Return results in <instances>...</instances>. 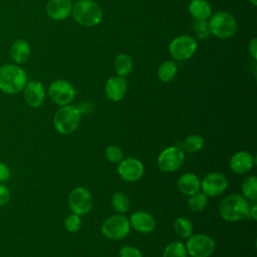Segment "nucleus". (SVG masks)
I'll use <instances>...</instances> for the list:
<instances>
[{"instance_id":"1","label":"nucleus","mask_w":257,"mask_h":257,"mask_svg":"<svg viewBox=\"0 0 257 257\" xmlns=\"http://www.w3.org/2000/svg\"><path fill=\"white\" fill-rule=\"evenodd\" d=\"M27 81V73L18 64L7 63L0 66V90L4 93L16 94L20 92Z\"/></svg>"},{"instance_id":"5","label":"nucleus","mask_w":257,"mask_h":257,"mask_svg":"<svg viewBox=\"0 0 257 257\" xmlns=\"http://www.w3.org/2000/svg\"><path fill=\"white\" fill-rule=\"evenodd\" d=\"M209 29L211 34L218 38H230L237 30V22L234 16L225 11H219L209 18Z\"/></svg>"},{"instance_id":"10","label":"nucleus","mask_w":257,"mask_h":257,"mask_svg":"<svg viewBox=\"0 0 257 257\" xmlns=\"http://www.w3.org/2000/svg\"><path fill=\"white\" fill-rule=\"evenodd\" d=\"M93 206L90 192L84 187H76L68 195V207L70 211L78 216L88 214Z\"/></svg>"},{"instance_id":"38","label":"nucleus","mask_w":257,"mask_h":257,"mask_svg":"<svg viewBox=\"0 0 257 257\" xmlns=\"http://www.w3.org/2000/svg\"><path fill=\"white\" fill-rule=\"evenodd\" d=\"M250 3L253 5V6H256L257 5V0H249Z\"/></svg>"},{"instance_id":"24","label":"nucleus","mask_w":257,"mask_h":257,"mask_svg":"<svg viewBox=\"0 0 257 257\" xmlns=\"http://www.w3.org/2000/svg\"><path fill=\"white\" fill-rule=\"evenodd\" d=\"M177 65L172 60H166L162 62L158 68V77L163 82L172 81L177 75Z\"/></svg>"},{"instance_id":"2","label":"nucleus","mask_w":257,"mask_h":257,"mask_svg":"<svg viewBox=\"0 0 257 257\" xmlns=\"http://www.w3.org/2000/svg\"><path fill=\"white\" fill-rule=\"evenodd\" d=\"M250 202L240 194H231L224 198L219 207L221 217L227 222H238L248 218Z\"/></svg>"},{"instance_id":"14","label":"nucleus","mask_w":257,"mask_h":257,"mask_svg":"<svg viewBox=\"0 0 257 257\" xmlns=\"http://www.w3.org/2000/svg\"><path fill=\"white\" fill-rule=\"evenodd\" d=\"M255 165V158L246 151L236 152L229 161L230 170L237 175L249 173Z\"/></svg>"},{"instance_id":"33","label":"nucleus","mask_w":257,"mask_h":257,"mask_svg":"<svg viewBox=\"0 0 257 257\" xmlns=\"http://www.w3.org/2000/svg\"><path fill=\"white\" fill-rule=\"evenodd\" d=\"M119 257H143L142 252L131 245H124L119 249Z\"/></svg>"},{"instance_id":"18","label":"nucleus","mask_w":257,"mask_h":257,"mask_svg":"<svg viewBox=\"0 0 257 257\" xmlns=\"http://www.w3.org/2000/svg\"><path fill=\"white\" fill-rule=\"evenodd\" d=\"M106 97L111 101H119L123 98L126 92V81L124 77L118 75L110 76L104 85Z\"/></svg>"},{"instance_id":"13","label":"nucleus","mask_w":257,"mask_h":257,"mask_svg":"<svg viewBox=\"0 0 257 257\" xmlns=\"http://www.w3.org/2000/svg\"><path fill=\"white\" fill-rule=\"evenodd\" d=\"M117 174L125 182L134 183L142 179L145 173L143 163L136 158L122 159L117 164Z\"/></svg>"},{"instance_id":"31","label":"nucleus","mask_w":257,"mask_h":257,"mask_svg":"<svg viewBox=\"0 0 257 257\" xmlns=\"http://www.w3.org/2000/svg\"><path fill=\"white\" fill-rule=\"evenodd\" d=\"M64 228L69 233H75L81 228V219L80 216L71 213L64 219Z\"/></svg>"},{"instance_id":"28","label":"nucleus","mask_w":257,"mask_h":257,"mask_svg":"<svg viewBox=\"0 0 257 257\" xmlns=\"http://www.w3.org/2000/svg\"><path fill=\"white\" fill-rule=\"evenodd\" d=\"M188 253L185 244L181 241H174L169 243L164 251L163 257H187Z\"/></svg>"},{"instance_id":"32","label":"nucleus","mask_w":257,"mask_h":257,"mask_svg":"<svg viewBox=\"0 0 257 257\" xmlns=\"http://www.w3.org/2000/svg\"><path fill=\"white\" fill-rule=\"evenodd\" d=\"M193 29L197 37L201 40L208 38L211 34L207 20H195L193 24Z\"/></svg>"},{"instance_id":"25","label":"nucleus","mask_w":257,"mask_h":257,"mask_svg":"<svg viewBox=\"0 0 257 257\" xmlns=\"http://www.w3.org/2000/svg\"><path fill=\"white\" fill-rule=\"evenodd\" d=\"M204 147V139L202 136L193 134L189 135L182 143V150L187 153H197L200 152Z\"/></svg>"},{"instance_id":"4","label":"nucleus","mask_w":257,"mask_h":257,"mask_svg":"<svg viewBox=\"0 0 257 257\" xmlns=\"http://www.w3.org/2000/svg\"><path fill=\"white\" fill-rule=\"evenodd\" d=\"M81 120V112L76 105L66 104L60 106L53 116V126L60 135H70L74 133Z\"/></svg>"},{"instance_id":"16","label":"nucleus","mask_w":257,"mask_h":257,"mask_svg":"<svg viewBox=\"0 0 257 257\" xmlns=\"http://www.w3.org/2000/svg\"><path fill=\"white\" fill-rule=\"evenodd\" d=\"M128 220L131 228L135 229L137 232L148 234L156 229V220L148 212L137 211L132 214Z\"/></svg>"},{"instance_id":"36","label":"nucleus","mask_w":257,"mask_h":257,"mask_svg":"<svg viewBox=\"0 0 257 257\" xmlns=\"http://www.w3.org/2000/svg\"><path fill=\"white\" fill-rule=\"evenodd\" d=\"M10 177V169L3 163H0V182L8 180Z\"/></svg>"},{"instance_id":"3","label":"nucleus","mask_w":257,"mask_h":257,"mask_svg":"<svg viewBox=\"0 0 257 257\" xmlns=\"http://www.w3.org/2000/svg\"><path fill=\"white\" fill-rule=\"evenodd\" d=\"M72 17L84 27H93L101 21V7L93 0H78L72 5Z\"/></svg>"},{"instance_id":"17","label":"nucleus","mask_w":257,"mask_h":257,"mask_svg":"<svg viewBox=\"0 0 257 257\" xmlns=\"http://www.w3.org/2000/svg\"><path fill=\"white\" fill-rule=\"evenodd\" d=\"M72 5L71 0H49L46 4V13L51 19L61 21L71 15Z\"/></svg>"},{"instance_id":"27","label":"nucleus","mask_w":257,"mask_h":257,"mask_svg":"<svg viewBox=\"0 0 257 257\" xmlns=\"http://www.w3.org/2000/svg\"><path fill=\"white\" fill-rule=\"evenodd\" d=\"M174 231L182 238H189L193 234V224L186 217H178L174 222Z\"/></svg>"},{"instance_id":"35","label":"nucleus","mask_w":257,"mask_h":257,"mask_svg":"<svg viewBox=\"0 0 257 257\" xmlns=\"http://www.w3.org/2000/svg\"><path fill=\"white\" fill-rule=\"evenodd\" d=\"M248 51L250 53V55L252 56V58L254 59V61H256L257 59V38L253 37L249 44H248Z\"/></svg>"},{"instance_id":"30","label":"nucleus","mask_w":257,"mask_h":257,"mask_svg":"<svg viewBox=\"0 0 257 257\" xmlns=\"http://www.w3.org/2000/svg\"><path fill=\"white\" fill-rule=\"evenodd\" d=\"M104 156L106 160L112 164H118L123 159V153L121 149L115 145H110L106 147L104 151Z\"/></svg>"},{"instance_id":"7","label":"nucleus","mask_w":257,"mask_h":257,"mask_svg":"<svg viewBox=\"0 0 257 257\" xmlns=\"http://www.w3.org/2000/svg\"><path fill=\"white\" fill-rule=\"evenodd\" d=\"M185 247L191 257H210L215 251L216 243L209 235L198 233L187 238Z\"/></svg>"},{"instance_id":"9","label":"nucleus","mask_w":257,"mask_h":257,"mask_svg":"<svg viewBox=\"0 0 257 257\" xmlns=\"http://www.w3.org/2000/svg\"><path fill=\"white\" fill-rule=\"evenodd\" d=\"M197 47V41L193 36L179 35L170 42L169 52L174 59L178 61H184L194 55Z\"/></svg>"},{"instance_id":"11","label":"nucleus","mask_w":257,"mask_h":257,"mask_svg":"<svg viewBox=\"0 0 257 257\" xmlns=\"http://www.w3.org/2000/svg\"><path fill=\"white\" fill-rule=\"evenodd\" d=\"M48 96L52 102L63 106L71 103L75 96V89L69 81L57 79L50 83L48 87Z\"/></svg>"},{"instance_id":"21","label":"nucleus","mask_w":257,"mask_h":257,"mask_svg":"<svg viewBox=\"0 0 257 257\" xmlns=\"http://www.w3.org/2000/svg\"><path fill=\"white\" fill-rule=\"evenodd\" d=\"M189 12L195 20H208L212 15V7L207 0H191Z\"/></svg>"},{"instance_id":"34","label":"nucleus","mask_w":257,"mask_h":257,"mask_svg":"<svg viewBox=\"0 0 257 257\" xmlns=\"http://www.w3.org/2000/svg\"><path fill=\"white\" fill-rule=\"evenodd\" d=\"M10 197L11 193L9 189L4 185H0V206H4L5 204H7L10 200Z\"/></svg>"},{"instance_id":"23","label":"nucleus","mask_w":257,"mask_h":257,"mask_svg":"<svg viewBox=\"0 0 257 257\" xmlns=\"http://www.w3.org/2000/svg\"><path fill=\"white\" fill-rule=\"evenodd\" d=\"M242 196L249 202L256 203L257 201V178L255 176H248L241 184Z\"/></svg>"},{"instance_id":"8","label":"nucleus","mask_w":257,"mask_h":257,"mask_svg":"<svg viewBox=\"0 0 257 257\" xmlns=\"http://www.w3.org/2000/svg\"><path fill=\"white\" fill-rule=\"evenodd\" d=\"M185 162V152L179 146H171L161 152L157 159L159 169L165 173L179 170Z\"/></svg>"},{"instance_id":"37","label":"nucleus","mask_w":257,"mask_h":257,"mask_svg":"<svg viewBox=\"0 0 257 257\" xmlns=\"http://www.w3.org/2000/svg\"><path fill=\"white\" fill-rule=\"evenodd\" d=\"M248 218H250L252 221H256V219H257V205H256V203H253L252 205H250Z\"/></svg>"},{"instance_id":"20","label":"nucleus","mask_w":257,"mask_h":257,"mask_svg":"<svg viewBox=\"0 0 257 257\" xmlns=\"http://www.w3.org/2000/svg\"><path fill=\"white\" fill-rule=\"evenodd\" d=\"M10 58L17 64L26 62L31 54V48L29 43L24 39L15 40L10 46L9 50Z\"/></svg>"},{"instance_id":"19","label":"nucleus","mask_w":257,"mask_h":257,"mask_svg":"<svg viewBox=\"0 0 257 257\" xmlns=\"http://www.w3.org/2000/svg\"><path fill=\"white\" fill-rule=\"evenodd\" d=\"M177 187L182 194L191 196L201 190V180L193 173H185L178 179Z\"/></svg>"},{"instance_id":"26","label":"nucleus","mask_w":257,"mask_h":257,"mask_svg":"<svg viewBox=\"0 0 257 257\" xmlns=\"http://www.w3.org/2000/svg\"><path fill=\"white\" fill-rule=\"evenodd\" d=\"M207 203H208V197L204 193L199 191L196 194L189 196L187 205L192 212L199 213V212H202L207 207Z\"/></svg>"},{"instance_id":"29","label":"nucleus","mask_w":257,"mask_h":257,"mask_svg":"<svg viewBox=\"0 0 257 257\" xmlns=\"http://www.w3.org/2000/svg\"><path fill=\"white\" fill-rule=\"evenodd\" d=\"M111 206L118 214L125 213L130 208V200L122 192H115L111 197Z\"/></svg>"},{"instance_id":"15","label":"nucleus","mask_w":257,"mask_h":257,"mask_svg":"<svg viewBox=\"0 0 257 257\" xmlns=\"http://www.w3.org/2000/svg\"><path fill=\"white\" fill-rule=\"evenodd\" d=\"M23 95L26 103L31 107L40 106L45 98L44 86L40 81H27L23 88Z\"/></svg>"},{"instance_id":"22","label":"nucleus","mask_w":257,"mask_h":257,"mask_svg":"<svg viewBox=\"0 0 257 257\" xmlns=\"http://www.w3.org/2000/svg\"><path fill=\"white\" fill-rule=\"evenodd\" d=\"M113 65H114V70L116 72V75L120 77L127 76L133 70V60L125 53L117 54L114 58Z\"/></svg>"},{"instance_id":"12","label":"nucleus","mask_w":257,"mask_h":257,"mask_svg":"<svg viewBox=\"0 0 257 257\" xmlns=\"http://www.w3.org/2000/svg\"><path fill=\"white\" fill-rule=\"evenodd\" d=\"M228 188V180L225 175L219 172L207 174L201 180V190L207 197H217L223 194Z\"/></svg>"},{"instance_id":"6","label":"nucleus","mask_w":257,"mask_h":257,"mask_svg":"<svg viewBox=\"0 0 257 257\" xmlns=\"http://www.w3.org/2000/svg\"><path fill=\"white\" fill-rule=\"evenodd\" d=\"M130 231V220L122 214H116L106 218L100 226L101 234L106 239L114 241L123 239L128 235Z\"/></svg>"}]
</instances>
